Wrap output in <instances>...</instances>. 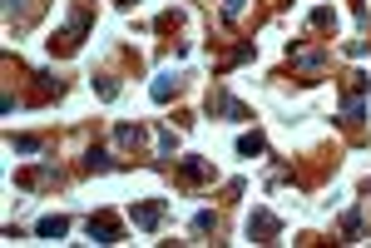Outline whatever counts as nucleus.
<instances>
[{
  "instance_id": "nucleus-1",
  "label": "nucleus",
  "mask_w": 371,
  "mask_h": 248,
  "mask_svg": "<svg viewBox=\"0 0 371 248\" xmlns=\"http://www.w3.org/2000/svg\"><path fill=\"white\" fill-rule=\"evenodd\" d=\"M85 30H90V10H75V15H70V25L50 40V50H55V55H75V50H80V40H85Z\"/></svg>"
},
{
  "instance_id": "nucleus-2",
  "label": "nucleus",
  "mask_w": 371,
  "mask_h": 248,
  "mask_svg": "<svg viewBox=\"0 0 371 248\" xmlns=\"http://www.w3.org/2000/svg\"><path fill=\"white\" fill-rule=\"evenodd\" d=\"M278 234H282V219L273 209H253V214H248V239H253V244H273Z\"/></svg>"
},
{
  "instance_id": "nucleus-3",
  "label": "nucleus",
  "mask_w": 371,
  "mask_h": 248,
  "mask_svg": "<svg viewBox=\"0 0 371 248\" xmlns=\"http://www.w3.org/2000/svg\"><path fill=\"white\" fill-rule=\"evenodd\" d=\"M208 115H218V120H253V110L243 100H233L228 90H208Z\"/></svg>"
},
{
  "instance_id": "nucleus-4",
  "label": "nucleus",
  "mask_w": 371,
  "mask_h": 248,
  "mask_svg": "<svg viewBox=\"0 0 371 248\" xmlns=\"http://www.w3.org/2000/svg\"><path fill=\"white\" fill-rule=\"evenodd\" d=\"M164 214H169V199H144V204H134V209H129L134 229H144V234H154V229L164 224Z\"/></svg>"
},
{
  "instance_id": "nucleus-5",
  "label": "nucleus",
  "mask_w": 371,
  "mask_h": 248,
  "mask_svg": "<svg viewBox=\"0 0 371 248\" xmlns=\"http://www.w3.org/2000/svg\"><path fill=\"white\" fill-rule=\"evenodd\" d=\"M85 229H90L94 244H119V239H124V224H119V219H109V214H90V224H85Z\"/></svg>"
},
{
  "instance_id": "nucleus-6",
  "label": "nucleus",
  "mask_w": 371,
  "mask_h": 248,
  "mask_svg": "<svg viewBox=\"0 0 371 248\" xmlns=\"http://www.w3.org/2000/svg\"><path fill=\"white\" fill-rule=\"evenodd\" d=\"M292 65L307 75V85H317V75L327 70V55L322 50H292Z\"/></svg>"
},
{
  "instance_id": "nucleus-7",
  "label": "nucleus",
  "mask_w": 371,
  "mask_h": 248,
  "mask_svg": "<svg viewBox=\"0 0 371 248\" xmlns=\"http://www.w3.org/2000/svg\"><path fill=\"white\" fill-rule=\"evenodd\" d=\"M65 234H70V219H65V214H45V219L35 224V239H50V244H55V239H65Z\"/></svg>"
},
{
  "instance_id": "nucleus-8",
  "label": "nucleus",
  "mask_w": 371,
  "mask_h": 248,
  "mask_svg": "<svg viewBox=\"0 0 371 248\" xmlns=\"http://www.w3.org/2000/svg\"><path fill=\"white\" fill-rule=\"evenodd\" d=\"M179 174L188 184H213V164L208 159H179Z\"/></svg>"
},
{
  "instance_id": "nucleus-9",
  "label": "nucleus",
  "mask_w": 371,
  "mask_h": 248,
  "mask_svg": "<svg viewBox=\"0 0 371 248\" xmlns=\"http://www.w3.org/2000/svg\"><path fill=\"white\" fill-rule=\"evenodd\" d=\"M149 95H154V100H159V105H169V100H174V95H179V75H169V70H164V75H159V80H154V85H149Z\"/></svg>"
},
{
  "instance_id": "nucleus-10",
  "label": "nucleus",
  "mask_w": 371,
  "mask_h": 248,
  "mask_svg": "<svg viewBox=\"0 0 371 248\" xmlns=\"http://www.w3.org/2000/svg\"><path fill=\"white\" fill-rule=\"evenodd\" d=\"M114 139H119V149H139V144H144V129H139V124H119Z\"/></svg>"
},
{
  "instance_id": "nucleus-11",
  "label": "nucleus",
  "mask_w": 371,
  "mask_h": 248,
  "mask_svg": "<svg viewBox=\"0 0 371 248\" xmlns=\"http://www.w3.org/2000/svg\"><path fill=\"white\" fill-rule=\"evenodd\" d=\"M362 115H367L362 95H347V100H342V124H362Z\"/></svg>"
},
{
  "instance_id": "nucleus-12",
  "label": "nucleus",
  "mask_w": 371,
  "mask_h": 248,
  "mask_svg": "<svg viewBox=\"0 0 371 248\" xmlns=\"http://www.w3.org/2000/svg\"><path fill=\"white\" fill-rule=\"evenodd\" d=\"M85 169H90V174H104V169H114V154H109V149H90V154H85Z\"/></svg>"
},
{
  "instance_id": "nucleus-13",
  "label": "nucleus",
  "mask_w": 371,
  "mask_h": 248,
  "mask_svg": "<svg viewBox=\"0 0 371 248\" xmlns=\"http://www.w3.org/2000/svg\"><path fill=\"white\" fill-rule=\"evenodd\" d=\"M263 149H268V139H263V134H258V129H253V134H243V139H238V154H243V159H253V154H263Z\"/></svg>"
},
{
  "instance_id": "nucleus-14",
  "label": "nucleus",
  "mask_w": 371,
  "mask_h": 248,
  "mask_svg": "<svg viewBox=\"0 0 371 248\" xmlns=\"http://www.w3.org/2000/svg\"><path fill=\"white\" fill-rule=\"evenodd\" d=\"M342 239H347V244H357V239H362V209H352V214L342 219Z\"/></svg>"
},
{
  "instance_id": "nucleus-15",
  "label": "nucleus",
  "mask_w": 371,
  "mask_h": 248,
  "mask_svg": "<svg viewBox=\"0 0 371 248\" xmlns=\"http://www.w3.org/2000/svg\"><path fill=\"white\" fill-rule=\"evenodd\" d=\"M10 149H15V154H40L45 144H40V139H30V134H10Z\"/></svg>"
},
{
  "instance_id": "nucleus-16",
  "label": "nucleus",
  "mask_w": 371,
  "mask_h": 248,
  "mask_svg": "<svg viewBox=\"0 0 371 248\" xmlns=\"http://www.w3.org/2000/svg\"><path fill=\"white\" fill-rule=\"evenodd\" d=\"M174 149H179V134L174 129H159V159H174Z\"/></svg>"
},
{
  "instance_id": "nucleus-17",
  "label": "nucleus",
  "mask_w": 371,
  "mask_h": 248,
  "mask_svg": "<svg viewBox=\"0 0 371 248\" xmlns=\"http://www.w3.org/2000/svg\"><path fill=\"white\" fill-rule=\"evenodd\" d=\"M213 229H218V214H208V209H203V214H193V234H198V239H203V234H213Z\"/></svg>"
},
{
  "instance_id": "nucleus-18",
  "label": "nucleus",
  "mask_w": 371,
  "mask_h": 248,
  "mask_svg": "<svg viewBox=\"0 0 371 248\" xmlns=\"http://www.w3.org/2000/svg\"><path fill=\"white\" fill-rule=\"evenodd\" d=\"M243 60H253V40H243V45H238V50L223 60V70H233V65H243Z\"/></svg>"
},
{
  "instance_id": "nucleus-19",
  "label": "nucleus",
  "mask_w": 371,
  "mask_h": 248,
  "mask_svg": "<svg viewBox=\"0 0 371 248\" xmlns=\"http://www.w3.org/2000/svg\"><path fill=\"white\" fill-rule=\"evenodd\" d=\"M94 90H99V100H114V95H119V80H114V75H99Z\"/></svg>"
},
{
  "instance_id": "nucleus-20",
  "label": "nucleus",
  "mask_w": 371,
  "mask_h": 248,
  "mask_svg": "<svg viewBox=\"0 0 371 248\" xmlns=\"http://www.w3.org/2000/svg\"><path fill=\"white\" fill-rule=\"evenodd\" d=\"M243 5H248V0H223V20H238V15H243Z\"/></svg>"
},
{
  "instance_id": "nucleus-21",
  "label": "nucleus",
  "mask_w": 371,
  "mask_h": 248,
  "mask_svg": "<svg viewBox=\"0 0 371 248\" xmlns=\"http://www.w3.org/2000/svg\"><path fill=\"white\" fill-rule=\"evenodd\" d=\"M15 5H20V0H5V10H15Z\"/></svg>"
},
{
  "instance_id": "nucleus-22",
  "label": "nucleus",
  "mask_w": 371,
  "mask_h": 248,
  "mask_svg": "<svg viewBox=\"0 0 371 248\" xmlns=\"http://www.w3.org/2000/svg\"><path fill=\"white\" fill-rule=\"evenodd\" d=\"M119 5H134V0H119Z\"/></svg>"
}]
</instances>
